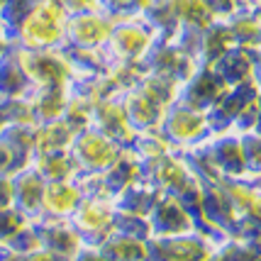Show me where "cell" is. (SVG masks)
Returning <instances> with one entry per match:
<instances>
[{
    "label": "cell",
    "mask_w": 261,
    "mask_h": 261,
    "mask_svg": "<svg viewBox=\"0 0 261 261\" xmlns=\"http://www.w3.org/2000/svg\"><path fill=\"white\" fill-rule=\"evenodd\" d=\"M0 142L8 147V151H10L12 171L30 166V161H32L34 125H17V122H8V125L0 129Z\"/></svg>",
    "instance_id": "cell-23"
},
{
    "label": "cell",
    "mask_w": 261,
    "mask_h": 261,
    "mask_svg": "<svg viewBox=\"0 0 261 261\" xmlns=\"http://www.w3.org/2000/svg\"><path fill=\"white\" fill-rule=\"evenodd\" d=\"M178 81L169 79V76H161V73H151V71H147L142 79H139V83H137L135 88L139 93H144L149 100H154L156 105H161V108H169L171 102L176 100V95H178Z\"/></svg>",
    "instance_id": "cell-33"
},
{
    "label": "cell",
    "mask_w": 261,
    "mask_h": 261,
    "mask_svg": "<svg viewBox=\"0 0 261 261\" xmlns=\"http://www.w3.org/2000/svg\"><path fill=\"white\" fill-rule=\"evenodd\" d=\"M0 3H3V0H0Z\"/></svg>",
    "instance_id": "cell-55"
},
{
    "label": "cell",
    "mask_w": 261,
    "mask_h": 261,
    "mask_svg": "<svg viewBox=\"0 0 261 261\" xmlns=\"http://www.w3.org/2000/svg\"><path fill=\"white\" fill-rule=\"evenodd\" d=\"M251 79L261 88V46L251 49Z\"/></svg>",
    "instance_id": "cell-49"
},
{
    "label": "cell",
    "mask_w": 261,
    "mask_h": 261,
    "mask_svg": "<svg viewBox=\"0 0 261 261\" xmlns=\"http://www.w3.org/2000/svg\"><path fill=\"white\" fill-rule=\"evenodd\" d=\"M0 108L5 115V122H17V125H34L32 108L27 95H0Z\"/></svg>",
    "instance_id": "cell-40"
},
{
    "label": "cell",
    "mask_w": 261,
    "mask_h": 261,
    "mask_svg": "<svg viewBox=\"0 0 261 261\" xmlns=\"http://www.w3.org/2000/svg\"><path fill=\"white\" fill-rule=\"evenodd\" d=\"M259 95H261V88L254 83V79L244 81V83H239V86H229L227 91L220 95V100L205 113L210 135L232 129V125H234V120L239 117V113H242L249 102L256 100Z\"/></svg>",
    "instance_id": "cell-11"
},
{
    "label": "cell",
    "mask_w": 261,
    "mask_h": 261,
    "mask_svg": "<svg viewBox=\"0 0 261 261\" xmlns=\"http://www.w3.org/2000/svg\"><path fill=\"white\" fill-rule=\"evenodd\" d=\"M144 73H147V71L142 66V61H113L110 68H108V76L113 79L115 88L120 93L132 91Z\"/></svg>",
    "instance_id": "cell-36"
},
{
    "label": "cell",
    "mask_w": 261,
    "mask_h": 261,
    "mask_svg": "<svg viewBox=\"0 0 261 261\" xmlns=\"http://www.w3.org/2000/svg\"><path fill=\"white\" fill-rule=\"evenodd\" d=\"M24 95H27L30 108H32L34 125H44V122L59 120L68 100L66 86H30V91Z\"/></svg>",
    "instance_id": "cell-19"
},
{
    "label": "cell",
    "mask_w": 261,
    "mask_h": 261,
    "mask_svg": "<svg viewBox=\"0 0 261 261\" xmlns=\"http://www.w3.org/2000/svg\"><path fill=\"white\" fill-rule=\"evenodd\" d=\"M203 142L222 178H244V156H242L239 132L234 129L215 132V135H207Z\"/></svg>",
    "instance_id": "cell-13"
},
{
    "label": "cell",
    "mask_w": 261,
    "mask_h": 261,
    "mask_svg": "<svg viewBox=\"0 0 261 261\" xmlns=\"http://www.w3.org/2000/svg\"><path fill=\"white\" fill-rule=\"evenodd\" d=\"M217 242L200 232H183V234H166V237L147 239L149 261H207L210 251Z\"/></svg>",
    "instance_id": "cell-7"
},
{
    "label": "cell",
    "mask_w": 261,
    "mask_h": 261,
    "mask_svg": "<svg viewBox=\"0 0 261 261\" xmlns=\"http://www.w3.org/2000/svg\"><path fill=\"white\" fill-rule=\"evenodd\" d=\"M66 93L88 100L93 108L98 102L120 95V91L115 88L113 79L108 73H71L66 81Z\"/></svg>",
    "instance_id": "cell-22"
},
{
    "label": "cell",
    "mask_w": 261,
    "mask_h": 261,
    "mask_svg": "<svg viewBox=\"0 0 261 261\" xmlns=\"http://www.w3.org/2000/svg\"><path fill=\"white\" fill-rule=\"evenodd\" d=\"M81 191L79 186L71 181H49L44 186V195H42V213L39 217H61L68 220L71 213L79 207L81 203Z\"/></svg>",
    "instance_id": "cell-21"
},
{
    "label": "cell",
    "mask_w": 261,
    "mask_h": 261,
    "mask_svg": "<svg viewBox=\"0 0 261 261\" xmlns=\"http://www.w3.org/2000/svg\"><path fill=\"white\" fill-rule=\"evenodd\" d=\"M73 132L68 129L61 120L44 122V125H34V142H32V156L34 154H44V151H59V149L71 147Z\"/></svg>",
    "instance_id": "cell-32"
},
{
    "label": "cell",
    "mask_w": 261,
    "mask_h": 261,
    "mask_svg": "<svg viewBox=\"0 0 261 261\" xmlns=\"http://www.w3.org/2000/svg\"><path fill=\"white\" fill-rule=\"evenodd\" d=\"M91 113H93V105L88 100L76 98V95H68L66 108H64V113H61L59 120L76 135V132H81V129H86V127L91 125Z\"/></svg>",
    "instance_id": "cell-38"
},
{
    "label": "cell",
    "mask_w": 261,
    "mask_h": 261,
    "mask_svg": "<svg viewBox=\"0 0 261 261\" xmlns=\"http://www.w3.org/2000/svg\"><path fill=\"white\" fill-rule=\"evenodd\" d=\"M242 142V156H244V178H256L261 176V135L254 129L239 132Z\"/></svg>",
    "instance_id": "cell-39"
},
{
    "label": "cell",
    "mask_w": 261,
    "mask_h": 261,
    "mask_svg": "<svg viewBox=\"0 0 261 261\" xmlns=\"http://www.w3.org/2000/svg\"><path fill=\"white\" fill-rule=\"evenodd\" d=\"M142 66H144V71L161 73V76H169V79L183 83L195 71L198 64L191 57H186L173 39L156 34L151 46L147 49V54L142 57Z\"/></svg>",
    "instance_id": "cell-9"
},
{
    "label": "cell",
    "mask_w": 261,
    "mask_h": 261,
    "mask_svg": "<svg viewBox=\"0 0 261 261\" xmlns=\"http://www.w3.org/2000/svg\"><path fill=\"white\" fill-rule=\"evenodd\" d=\"M71 261H110L102 254L98 247H88V244H81L79 251L71 256Z\"/></svg>",
    "instance_id": "cell-46"
},
{
    "label": "cell",
    "mask_w": 261,
    "mask_h": 261,
    "mask_svg": "<svg viewBox=\"0 0 261 261\" xmlns=\"http://www.w3.org/2000/svg\"><path fill=\"white\" fill-rule=\"evenodd\" d=\"M229 46H234V42H232L227 22H225V20H213V22L207 24V27H203V32H200V44H198L195 61L213 66Z\"/></svg>",
    "instance_id": "cell-24"
},
{
    "label": "cell",
    "mask_w": 261,
    "mask_h": 261,
    "mask_svg": "<svg viewBox=\"0 0 261 261\" xmlns=\"http://www.w3.org/2000/svg\"><path fill=\"white\" fill-rule=\"evenodd\" d=\"M113 20L100 10L73 12L64 24V44L81 49H100L110 34Z\"/></svg>",
    "instance_id": "cell-12"
},
{
    "label": "cell",
    "mask_w": 261,
    "mask_h": 261,
    "mask_svg": "<svg viewBox=\"0 0 261 261\" xmlns=\"http://www.w3.org/2000/svg\"><path fill=\"white\" fill-rule=\"evenodd\" d=\"M8 46H10V44H8V39H5V37H3V32H0V54H3Z\"/></svg>",
    "instance_id": "cell-52"
},
{
    "label": "cell",
    "mask_w": 261,
    "mask_h": 261,
    "mask_svg": "<svg viewBox=\"0 0 261 261\" xmlns=\"http://www.w3.org/2000/svg\"><path fill=\"white\" fill-rule=\"evenodd\" d=\"M30 220L20 213V210H15V207H0V244H5L8 239L17 232L20 227H24Z\"/></svg>",
    "instance_id": "cell-42"
},
{
    "label": "cell",
    "mask_w": 261,
    "mask_h": 261,
    "mask_svg": "<svg viewBox=\"0 0 261 261\" xmlns=\"http://www.w3.org/2000/svg\"><path fill=\"white\" fill-rule=\"evenodd\" d=\"M24 261H71V256H64V254H57V251L49 249H37L32 254H27Z\"/></svg>",
    "instance_id": "cell-48"
},
{
    "label": "cell",
    "mask_w": 261,
    "mask_h": 261,
    "mask_svg": "<svg viewBox=\"0 0 261 261\" xmlns=\"http://www.w3.org/2000/svg\"><path fill=\"white\" fill-rule=\"evenodd\" d=\"M5 125H8V122H5V115H3V108H0V129H3Z\"/></svg>",
    "instance_id": "cell-53"
},
{
    "label": "cell",
    "mask_w": 261,
    "mask_h": 261,
    "mask_svg": "<svg viewBox=\"0 0 261 261\" xmlns=\"http://www.w3.org/2000/svg\"><path fill=\"white\" fill-rule=\"evenodd\" d=\"M37 0H3L0 3V32L12 44L15 34L20 30V24L27 20V15L32 12Z\"/></svg>",
    "instance_id": "cell-34"
},
{
    "label": "cell",
    "mask_w": 261,
    "mask_h": 261,
    "mask_svg": "<svg viewBox=\"0 0 261 261\" xmlns=\"http://www.w3.org/2000/svg\"><path fill=\"white\" fill-rule=\"evenodd\" d=\"M127 149L135 154L137 159H154V156H161V154L173 151L171 144L159 135V132H156V129L135 132V137H132V142H129V147Z\"/></svg>",
    "instance_id": "cell-35"
},
{
    "label": "cell",
    "mask_w": 261,
    "mask_h": 261,
    "mask_svg": "<svg viewBox=\"0 0 261 261\" xmlns=\"http://www.w3.org/2000/svg\"><path fill=\"white\" fill-rule=\"evenodd\" d=\"M98 249L110 261H149L147 242H144V239L129 237V234L115 232V229L102 239V244Z\"/></svg>",
    "instance_id": "cell-30"
},
{
    "label": "cell",
    "mask_w": 261,
    "mask_h": 261,
    "mask_svg": "<svg viewBox=\"0 0 261 261\" xmlns=\"http://www.w3.org/2000/svg\"><path fill=\"white\" fill-rule=\"evenodd\" d=\"M147 0H100L98 10L105 12L110 20H120V17H137L144 10Z\"/></svg>",
    "instance_id": "cell-41"
},
{
    "label": "cell",
    "mask_w": 261,
    "mask_h": 261,
    "mask_svg": "<svg viewBox=\"0 0 261 261\" xmlns=\"http://www.w3.org/2000/svg\"><path fill=\"white\" fill-rule=\"evenodd\" d=\"M32 86H66L73 73L59 49H17Z\"/></svg>",
    "instance_id": "cell-10"
},
{
    "label": "cell",
    "mask_w": 261,
    "mask_h": 261,
    "mask_svg": "<svg viewBox=\"0 0 261 261\" xmlns=\"http://www.w3.org/2000/svg\"><path fill=\"white\" fill-rule=\"evenodd\" d=\"M139 181V159H137L135 154L125 149L117 161H115L110 169L102 171V183H105V191L110 198H115L117 193H122L129 183Z\"/></svg>",
    "instance_id": "cell-29"
},
{
    "label": "cell",
    "mask_w": 261,
    "mask_h": 261,
    "mask_svg": "<svg viewBox=\"0 0 261 261\" xmlns=\"http://www.w3.org/2000/svg\"><path fill=\"white\" fill-rule=\"evenodd\" d=\"M113 229L115 232H122V234H129V237L144 239V242L151 237L149 217L147 215H137V213H127V210H115Z\"/></svg>",
    "instance_id": "cell-37"
},
{
    "label": "cell",
    "mask_w": 261,
    "mask_h": 261,
    "mask_svg": "<svg viewBox=\"0 0 261 261\" xmlns=\"http://www.w3.org/2000/svg\"><path fill=\"white\" fill-rule=\"evenodd\" d=\"M32 164L37 173L49 181H71L79 171H76V164L71 159L68 149H59V151H44V154H34Z\"/></svg>",
    "instance_id": "cell-28"
},
{
    "label": "cell",
    "mask_w": 261,
    "mask_h": 261,
    "mask_svg": "<svg viewBox=\"0 0 261 261\" xmlns=\"http://www.w3.org/2000/svg\"><path fill=\"white\" fill-rule=\"evenodd\" d=\"M149 225H151V237L183 234V232H193L195 229L191 213L173 195H161L159 203L154 205V210L149 213Z\"/></svg>",
    "instance_id": "cell-16"
},
{
    "label": "cell",
    "mask_w": 261,
    "mask_h": 261,
    "mask_svg": "<svg viewBox=\"0 0 261 261\" xmlns=\"http://www.w3.org/2000/svg\"><path fill=\"white\" fill-rule=\"evenodd\" d=\"M12 205V176L10 173H0V207H10Z\"/></svg>",
    "instance_id": "cell-47"
},
{
    "label": "cell",
    "mask_w": 261,
    "mask_h": 261,
    "mask_svg": "<svg viewBox=\"0 0 261 261\" xmlns=\"http://www.w3.org/2000/svg\"><path fill=\"white\" fill-rule=\"evenodd\" d=\"M142 17L151 24L154 32L169 37V39H173V34L181 24L205 27L213 20H217L200 5V0H147Z\"/></svg>",
    "instance_id": "cell-2"
},
{
    "label": "cell",
    "mask_w": 261,
    "mask_h": 261,
    "mask_svg": "<svg viewBox=\"0 0 261 261\" xmlns=\"http://www.w3.org/2000/svg\"><path fill=\"white\" fill-rule=\"evenodd\" d=\"M59 3H61V8L66 10V15L98 10V5H100V0H59Z\"/></svg>",
    "instance_id": "cell-45"
},
{
    "label": "cell",
    "mask_w": 261,
    "mask_h": 261,
    "mask_svg": "<svg viewBox=\"0 0 261 261\" xmlns=\"http://www.w3.org/2000/svg\"><path fill=\"white\" fill-rule=\"evenodd\" d=\"M59 51L66 57L73 73H108V68H110V61L105 57L102 46L100 49H81V46L61 44Z\"/></svg>",
    "instance_id": "cell-31"
},
{
    "label": "cell",
    "mask_w": 261,
    "mask_h": 261,
    "mask_svg": "<svg viewBox=\"0 0 261 261\" xmlns=\"http://www.w3.org/2000/svg\"><path fill=\"white\" fill-rule=\"evenodd\" d=\"M161 191H156L154 186H149L144 181L129 183L122 193L115 195V207L117 210H127V213H137V215H147L154 210V205L159 203Z\"/></svg>",
    "instance_id": "cell-27"
},
{
    "label": "cell",
    "mask_w": 261,
    "mask_h": 261,
    "mask_svg": "<svg viewBox=\"0 0 261 261\" xmlns=\"http://www.w3.org/2000/svg\"><path fill=\"white\" fill-rule=\"evenodd\" d=\"M254 132L261 135V95H259V115H256V125H254Z\"/></svg>",
    "instance_id": "cell-51"
},
{
    "label": "cell",
    "mask_w": 261,
    "mask_h": 261,
    "mask_svg": "<svg viewBox=\"0 0 261 261\" xmlns=\"http://www.w3.org/2000/svg\"><path fill=\"white\" fill-rule=\"evenodd\" d=\"M88 127H93V129H98L100 135L115 139L117 144H122L125 149L129 147V142H132V137H135V129L127 122V115H125V108H122L120 95H115L110 100L98 102L91 113V125Z\"/></svg>",
    "instance_id": "cell-17"
},
{
    "label": "cell",
    "mask_w": 261,
    "mask_h": 261,
    "mask_svg": "<svg viewBox=\"0 0 261 261\" xmlns=\"http://www.w3.org/2000/svg\"><path fill=\"white\" fill-rule=\"evenodd\" d=\"M200 5L213 17L222 20V17H227V15H232V12L237 10L239 5H242V0H200Z\"/></svg>",
    "instance_id": "cell-44"
},
{
    "label": "cell",
    "mask_w": 261,
    "mask_h": 261,
    "mask_svg": "<svg viewBox=\"0 0 261 261\" xmlns=\"http://www.w3.org/2000/svg\"><path fill=\"white\" fill-rule=\"evenodd\" d=\"M156 32L151 30V24L137 15V17H120L113 20L110 34L102 44V51L108 61H142V57L147 54V49L151 46Z\"/></svg>",
    "instance_id": "cell-3"
},
{
    "label": "cell",
    "mask_w": 261,
    "mask_h": 261,
    "mask_svg": "<svg viewBox=\"0 0 261 261\" xmlns=\"http://www.w3.org/2000/svg\"><path fill=\"white\" fill-rule=\"evenodd\" d=\"M32 83L24 73L17 46H8L0 54V95H24Z\"/></svg>",
    "instance_id": "cell-25"
},
{
    "label": "cell",
    "mask_w": 261,
    "mask_h": 261,
    "mask_svg": "<svg viewBox=\"0 0 261 261\" xmlns=\"http://www.w3.org/2000/svg\"><path fill=\"white\" fill-rule=\"evenodd\" d=\"M37 242H39V249H49L64 254V256H73L81 247V237L79 232L73 229V225L68 220L61 217H34L30 220Z\"/></svg>",
    "instance_id": "cell-14"
},
{
    "label": "cell",
    "mask_w": 261,
    "mask_h": 261,
    "mask_svg": "<svg viewBox=\"0 0 261 261\" xmlns=\"http://www.w3.org/2000/svg\"><path fill=\"white\" fill-rule=\"evenodd\" d=\"M254 5H256V12H259V17H261V0H254Z\"/></svg>",
    "instance_id": "cell-54"
},
{
    "label": "cell",
    "mask_w": 261,
    "mask_h": 261,
    "mask_svg": "<svg viewBox=\"0 0 261 261\" xmlns=\"http://www.w3.org/2000/svg\"><path fill=\"white\" fill-rule=\"evenodd\" d=\"M10 171H12V156L8 147L0 142V173H10Z\"/></svg>",
    "instance_id": "cell-50"
},
{
    "label": "cell",
    "mask_w": 261,
    "mask_h": 261,
    "mask_svg": "<svg viewBox=\"0 0 261 261\" xmlns=\"http://www.w3.org/2000/svg\"><path fill=\"white\" fill-rule=\"evenodd\" d=\"M217 73L227 86H239L244 81H251V49L244 46H229L222 57L213 64Z\"/></svg>",
    "instance_id": "cell-26"
},
{
    "label": "cell",
    "mask_w": 261,
    "mask_h": 261,
    "mask_svg": "<svg viewBox=\"0 0 261 261\" xmlns=\"http://www.w3.org/2000/svg\"><path fill=\"white\" fill-rule=\"evenodd\" d=\"M120 100H122V108H125L127 122L135 132H149V129H156L161 122V115L166 108L156 105L154 100H149L144 93H139L137 88L132 91L120 93Z\"/></svg>",
    "instance_id": "cell-20"
},
{
    "label": "cell",
    "mask_w": 261,
    "mask_h": 261,
    "mask_svg": "<svg viewBox=\"0 0 261 261\" xmlns=\"http://www.w3.org/2000/svg\"><path fill=\"white\" fill-rule=\"evenodd\" d=\"M66 10L59 0H37L27 20L20 24L10 46L17 49H59L64 44Z\"/></svg>",
    "instance_id": "cell-1"
},
{
    "label": "cell",
    "mask_w": 261,
    "mask_h": 261,
    "mask_svg": "<svg viewBox=\"0 0 261 261\" xmlns=\"http://www.w3.org/2000/svg\"><path fill=\"white\" fill-rule=\"evenodd\" d=\"M10 176H12V207L20 210L27 220L39 217L46 181L37 173V169L32 164L24 166V169L12 171Z\"/></svg>",
    "instance_id": "cell-15"
},
{
    "label": "cell",
    "mask_w": 261,
    "mask_h": 261,
    "mask_svg": "<svg viewBox=\"0 0 261 261\" xmlns=\"http://www.w3.org/2000/svg\"><path fill=\"white\" fill-rule=\"evenodd\" d=\"M156 132L169 142L171 149H183V147H193L198 142H203L205 137L210 135V127H207L205 113L173 100L164 110V115H161V122L156 127Z\"/></svg>",
    "instance_id": "cell-5"
},
{
    "label": "cell",
    "mask_w": 261,
    "mask_h": 261,
    "mask_svg": "<svg viewBox=\"0 0 261 261\" xmlns=\"http://www.w3.org/2000/svg\"><path fill=\"white\" fill-rule=\"evenodd\" d=\"M222 20L227 22L234 46H244V49L261 46V17L256 12L254 0H242L237 10L227 17H222Z\"/></svg>",
    "instance_id": "cell-18"
},
{
    "label": "cell",
    "mask_w": 261,
    "mask_h": 261,
    "mask_svg": "<svg viewBox=\"0 0 261 261\" xmlns=\"http://www.w3.org/2000/svg\"><path fill=\"white\" fill-rule=\"evenodd\" d=\"M115 210L117 207L113 198H81L79 207L68 217V222L79 232L81 244L100 247L102 239L113 232Z\"/></svg>",
    "instance_id": "cell-6"
},
{
    "label": "cell",
    "mask_w": 261,
    "mask_h": 261,
    "mask_svg": "<svg viewBox=\"0 0 261 261\" xmlns=\"http://www.w3.org/2000/svg\"><path fill=\"white\" fill-rule=\"evenodd\" d=\"M122 151H125L122 144L100 135L93 127L76 132L71 139V147H68V154H71L79 173H102L105 169L113 166Z\"/></svg>",
    "instance_id": "cell-4"
},
{
    "label": "cell",
    "mask_w": 261,
    "mask_h": 261,
    "mask_svg": "<svg viewBox=\"0 0 261 261\" xmlns=\"http://www.w3.org/2000/svg\"><path fill=\"white\" fill-rule=\"evenodd\" d=\"M8 247H10L12 251H17V254H22V256H27V254H32V251L39 249V242H37V234H34L32 225L27 222L24 227H20L15 234H12L8 242H5Z\"/></svg>",
    "instance_id": "cell-43"
},
{
    "label": "cell",
    "mask_w": 261,
    "mask_h": 261,
    "mask_svg": "<svg viewBox=\"0 0 261 261\" xmlns=\"http://www.w3.org/2000/svg\"><path fill=\"white\" fill-rule=\"evenodd\" d=\"M227 88L229 86L222 81V76L217 73L215 68L207 66V64H198L193 73L178 86L176 100L188 105V108H193V110L207 113Z\"/></svg>",
    "instance_id": "cell-8"
}]
</instances>
